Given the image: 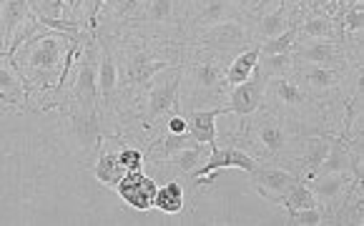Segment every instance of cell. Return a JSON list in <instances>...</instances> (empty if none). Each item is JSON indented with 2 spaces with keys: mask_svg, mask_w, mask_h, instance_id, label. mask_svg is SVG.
I'll return each instance as SVG.
<instances>
[{
  "mask_svg": "<svg viewBox=\"0 0 364 226\" xmlns=\"http://www.w3.org/2000/svg\"><path fill=\"white\" fill-rule=\"evenodd\" d=\"M33 16L65 18V0H28Z\"/></svg>",
  "mask_w": 364,
  "mask_h": 226,
  "instance_id": "31",
  "label": "cell"
},
{
  "mask_svg": "<svg viewBox=\"0 0 364 226\" xmlns=\"http://www.w3.org/2000/svg\"><path fill=\"white\" fill-rule=\"evenodd\" d=\"M257 166H259L257 158H254L252 154H247L244 149H239V146H234V144L219 146L216 144V146H211V154H209V158H206V163H201V166L191 173V178H193V183L209 186V183H214L216 171H224V168H239V171L252 173Z\"/></svg>",
  "mask_w": 364,
  "mask_h": 226,
  "instance_id": "11",
  "label": "cell"
},
{
  "mask_svg": "<svg viewBox=\"0 0 364 226\" xmlns=\"http://www.w3.org/2000/svg\"><path fill=\"white\" fill-rule=\"evenodd\" d=\"M209 154H206V144H193V146H188V149H181V151H176V154H171V156L164 158V161L156 163V166L168 168L173 176H191L201 163H206Z\"/></svg>",
  "mask_w": 364,
  "mask_h": 226,
  "instance_id": "22",
  "label": "cell"
},
{
  "mask_svg": "<svg viewBox=\"0 0 364 226\" xmlns=\"http://www.w3.org/2000/svg\"><path fill=\"white\" fill-rule=\"evenodd\" d=\"M188 45H201V48L219 50L224 55H239L241 50L257 45V36H254V21L249 16H234L226 21L216 23V26L206 28V31L196 33L191 41H186Z\"/></svg>",
  "mask_w": 364,
  "mask_h": 226,
  "instance_id": "7",
  "label": "cell"
},
{
  "mask_svg": "<svg viewBox=\"0 0 364 226\" xmlns=\"http://www.w3.org/2000/svg\"><path fill=\"white\" fill-rule=\"evenodd\" d=\"M296 41H337L342 43V28L324 11H304L296 23Z\"/></svg>",
  "mask_w": 364,
  "mask_h": 226,
  "instance_id": "19",
  "label": "cell"
},
{
  "mask_svg": "<svg viewBox=\"0 0 364 226\" xmlns=\"http://www.w3.org/2000/svg\"><path fill=\"white\" fill-rule=\"evenodd\" d=\"M98 36L91 33L86 45L75 55V63L70 68V86L60 96L58 108L68 111V108H88V111H98Z\"/></svg>",
  "mask_w": 364,
  "mask_h": 226,
  "instance_id": "6",
  "label": "cell"
},
{
  "mask_svg": "<svg viewBox=\"0 0 364 226\" xmlns=\"http://www.w3.org/2000/svg\"><path fill=\"white\" fill-rule=\"evenodd\" d=\"M249 176H252L257 194L262 196L264 201H272V204H282V199L289 194V188L294 186L296 181H301L291 168L274 166V163H259Z\"/></svg>",
  "mask_w": 364,
  "mask_h": 226,
  "instance_id": "14",
  "label": "cell"
},
{
  "mask_svg": "<svg viewBox=\"0 0 364 226\" xmlns=\"http://www.w3.org/2000/svg\"><path fill=\"white\" fill-rule=\"evenodd\" d=\"M118 158H121V163H124L126 171H141V168H144V163H146L144 149L126 144V141H124V146H121V151H118Z\"/></svg>",
  "mask_w": 364,
  "mask_h": 226,
  "instance_id": "32",
  "label": "cell"
},
{
  "mask_svg": "<svg viewBox=\"0 0 364 226\" xmlns=\"http://www.w3.org/2000/svg\"><path fill=\"white\" fill-rule=\"evenodd\" d=\"M329 146H332V134H306L301 136V149H299V158H296V176L301 181H309L316 176L321 161L327 158Z\"/></svg>",
  "mask_w": 364,
  "mask_h": 226,
  "instance_id": "18",
  "label": "cell"
},
{
  "mask_svg": "<svg viewBox=\"0 0 364 226\" xmlns=\"http://www.w3.org/2000/svg\"><path fill=\"white\" fill-rule=\"evenodd\" d=\"M282 206L287 209V214H291V211L311 209V206H319V204H316V196L311 194L309 183H306V181H296L294 186L289 188V194L282 199Z\"/></svg>",
  "mask_w": 364,
  "mask_h": 226,
  "instance_id": "28",
  "label": "cell"
},
{
  "mask_svg": "<svg viewBox=\"0 0 364 226\" xmlns=\"http://www.w3.org/2000/svg\"><path fill=\"white\" fill-rule=\"evenodd\" d=\"M241 119L244 124H241L239 134H234L231 144L252 154L259 163H274V166H284L294 171L301 149V134L289 121L264 106Z\"/></svg>",
  "mask_w": 364,
  "mask_h": 226,
  "instance_id": "1",
  "label": "cell"
},
{
  "mask_svg": "<svg viewBox=\"0 0 364 226\" xmlns=\"http://www.w3.org/2000/svg\"><path fill=\"white\" fill-rule=\"evenodd\" d=\"M226 106H214V108H198V111H188L183 113L188 121V134L193 136V141L198 144L211 146L219 144V129H216V119L226 116Z\"/></svg>",
  "mask_w": 364,
  "mask_h": 226,
  "instance_id": "21",
  "label": "cell"
},
{
  "mask_svg": "<svg viewBox=\"0 0 364 226\" xmlns=\"http://www.w3.org/2000/svg\"><path fill=\"white\" fill-rule=\"evenodd\" d=\"M93 173H96V178L103 183V186L116 188V183L121 181L124 173H126L124 163H121V158H118V151H103L101 156L96 158Z\"/></svg>",
  "mask_w": 364,
  "mask_h": 226,
  "instance_id": "26",
  "label": "cell"
},
{
  "mask_svg": "<svg viewBox=\"0 0 364 226\" xmlns=\"http://www.w3.org/2000/svg\"><path fill=\"white\" fill-rule=\"evenodd\" d=\"M294 63H314V65H334V68H362L349 58L347 48L337 41H296Z\"/></svg>",
  "mask_w": 364,
  "mask_h": 226,
  "instance_id": "13",
  "label": "cell"
},
{
  "mask_svg": "<svg viewBox=\"0 0 364 226\" xmlns=\"http://www.w3.org/2000/svg\"><path fill=\"white\" fill-rule=\"evenodd\" d=\"M257 63H259V43L252 45V48L241 50L239 55H234L226 68V86H239V83L249 81L252 73L257 70Z\"/></svg>",
  "mask_w": 364,
  "mask_h": 226,
  "instance_id": "24",
  "label": "cell"
},
{
  "mask_svg": "<svg viewBox=\"0 0 364 226\" xmlns=\"http://www.w3.org/2000/svg\"><path fill=\"white\" fill-rule=\"evenodd\" d=\"M98 113L106 119H118L121 113V70L113 38L98 36Z\"/></svg>",
  "mask_w": 364,
  "mask_h": 226,
  "instance_id": "9",
  "label": "cell"
},
{
  "mask_svg": "<svg viewBox=\"0 0 364 226\" xmlns=\"http://www.w3.org/2000/svg\"><path fill=\"white\" fill-rule=\"evenodd\" d=\"M231 55L201 45L183 43L181 58V113L198 111L204 106H224L226 101V68Z\"/></svg>",
  "mask_w": 364,
  "mask_h": 226,
  "instance_id": "2",
  "label": "cell"
},
{
  "mask_svg": "<svg viewBox=\"0 0 364 226\" xmlns=\"http://www.w3.org/2000/svg\"><path fill=\"white\" fill-rule=\"evenodd\" d=\"M201 3H204V0H183V6H186V13H191L193 8H198Z\"/></svg>",
  "mask_w": 364,
  "mask_h": 226,
  "instance_id": "36",
  "label": "cell"
},
{
  "mask_svg": "<svg viewBox=\"0 0 364 226\" xmlns=\"http://www.w3.org/2000/svg\"><path fill=\"white\" fill-rule=\"evenodd\" d=\"M183 18H186L183 0H149L139 26L134 28V36L183 43Z\"/></svg>",
  "mask_w": 364,
  "mask_h": 226,
  "instance_id": "8",
  "label": "cell"
},
{
  "mask_svg": "<svg viewBox=\"0 0 364 226\" xmlns=\"http://www.w3.org/2000/svg\"><path fill=\"white\" fill-rule=\"evenodd\" d=\"M291 78L314 101H344L362 91V68H334V65L294 63Z\"/></svg>",
  "mask_w": 364,
  "mask_h": 226,
  "instance_id": "5",
  "label": "cell"
},
{
  "mask_svg": "<svg viewBox=\"0 0 364 226\" xmlns=\"http://www.w3.org/2000/svg\"><path fill=\"white\" fill-rule=\"evenodd\" d=\"M279 3H282V0H257V3H254V8H252V13H249V18L264 16V13L274 11V8H277Z\"/></svg>",
  "mask_w": 364,
  "mask_h": 226,
  "instance_id": "34",
  "label": "cell"
},
{
  "mask_svg": "<svg viewBox=\"0 0 364 226\" xmlns=\"http://www.w3.org/2000/svg\"><path fill=\"white\" fill-rule=\"evenodd\" d=\"M254 3H257V0H234L236 11H239L241 16H249V13H252V8H254Z\"/></svg>",
  "mask_w": 364,
  "mask_h": 226,
  "instance_id": "35",
  "label": "cell"
},
{
  "mask_svg": "<svg viewBox=\"0 0 364 226\" xmlns=\"http://www.w3.org/2000/svg\"><path fill=\"white\" fill-rule=\"evenodd\" d=\"M118 196L136 211H149L154 209L156 191H159V183L151 176H146L144 168L141 171H126L124 178L116 183Z\"/></svg>",
  "mask_w": 364,
  "mask_h": 226,
  "instance_id": "17",
  "label": "cell"
},
{
  "mask_svg": "<svg viewBox=\"0 0 364 226\" xmlns=\"http://www.w3.org/2000/svg\"><path fill=\"white\" fill-rule=\"evenodd\" d=\"M241 16L236 11L234 0H204L198 8H193L191 13H186L183 18V43L191 41L196 33L206 31V28L216 26V23L226 21V18Z\"/></svg>",
  "mask_w": 364,
  "mask_h": 226,
  "instance_id": "15",
  "label": "cell"
},
{
  "mask_svg": "<svg viewBox=\"0 0 364 226\" xmlns=\"http://www.w3.org/2000/svg\"><path fill=\"white\" fill-rule=\"evenodd\" d=\"M78 36V33H75ZM73 33H60V31H46L33 36L31 41L16 50V65L18 73L23 78V88H26V101L41 91H48L58 83L60 73H63V63L68 48L73 43Z\"/></svg>",
  "mask_w": 364,
  "mask_h": 226,
  "instance_id": "3",
  "label": "cell"
},
{
  "mask_svg": "<svg viewBox=\"0 0 364 226\" xmlns=\"http://www.w3.org/2000/svg\"><path fill=\"white\" fill-rule=\"evenodd\" d=\"M178 91H181V63L161 70L154 81H151V86L141 93L139 101L131 106L134 121H139L141 131L154 134L161 126V121L166 124L168 116L181 113Z\"/></svg>",
  "mask_w": 364,
  "mask_h": 226,
  "instance_id": "4",
  "label": "cell"
},
{
  "mask_svg": "<svg viewBox=\"0 0 364 226\" xmlns=\"http://www.w3.org/2000/svg\"><path fill=\"white\" fill-rule=\"evenodd\" d=\"M3 26H0V53H6V48L11 45L13 36L21 28V23L28 18L31 6L28 0H3Z\"/></svg>",
  "mask_w": 364,
  "mask_h": 226,
  "instance_id": "23",
  "label": "cell"
},
{
  "mask_svg": "<svg viewBox=\"0 0 364 226\" xmlns=\"http://www.w3.org/2000/svg\"><path fill=\"white\" fill-rule=\"evenodd\" d=\"M284 224L287 226H316V224H324V214H321L319 206H311V209H299V211H291V214H287Z\"/></svg>",
  "mask_w": 364,
  "mask_h": 226,
  "instance_id": "30",
  "label": "cell"
},
{
  "mask_svg": "<svg viewBox=\"0 0 364 226\" xmlns=\"http://www.w3.org/2000/svg\"><path fill=\"white\" fill-rule=\"evenodd\" d=\"M264 88H267V78L259 73V68L252 73V78L239 86H231L226 91V111L234 116H249V113L259 111L264 106Z\"/></svg>",
  "mask_w": 364,
  "mask_h": 226,
  "instance_id": "16",
  "label": "cell"
},
{
  "mask_svg": "<svg viewBox=\"0 0 364 226\" xmlns=\"http://www.w3.org/2000/svg\"><path fill=\"white\" fill-rule=\"evenodd\" d=\"M65 113V129H68V139L73 141L75 149L91 151L103 144L106 139V129H103V116L98 111H88V108H68Z\"/></svg>",
  "mask_w": 364,
  "mask_h": 226,
  "instance_id": "12",
  "label": "cell"
},
{
  "mask_svg": "<svg viewBox=\"0 0 364 226\" xmlns=\"http://www.w3.org/2000/svg\"><path fill=\"white\" fill-rule=\"evenodd\" d=\"M164 126H166L168 134H188V121H186L183 113H173V116H168Z\"/></svg>",
  "mask_w": 364,
  "mask_h": 226,
  "instance_id": "33",
  "label": "cell"
},
{
  "mask_svg": "<svg viewBox=\"0 0 364 226\" xmlns=\"http://www.w3.org/2000/svg\"><path fill=\"white\" fill-rule=\"evenodd\" d=\"M296 23H299V21H296ZM296 23L287 28L284 33H279V36L262 41V43H259V53H262V55H269V53H291V50H294V45H296Z\"/></svg>",
  "mask_w": 364,
  "mask_h": 226,
  "instance_id": "29",
  "label": "cell"
},
{
  "mask_svg": "<svg viewBox=\"0 0 364 226\" xmlns=\"http://www.w3.org/2000/svg\"><path fill=\"white\" fill-rule=\"evenodd\" d=\"M299 16H301L299 6H296L294 0H282L274 11L264 13V16H259V18H252L254 36H257V41L262 43L267 38L279 36V33H284L289 26H294V23L299 21Z\"/></svg>",
  "mask_w": 364,
  "mask_h": 226,
  "instance_id": "20",
  "label": "cell"
},
{
  "mask_svg": "<svg viewBox=\"0 0 364 226\" xmlns=\"http://www.w3.org/2000/svg\"><path fill=\"white\" fill-rule=\"evenodd\" d=\"M154 209H159L161 214H168V216L181 214L183 211V186L176 178L166 181L164 186H159L156 199H154Z\"/></svg>",
  "mask_w": 364,
  "mask_h": 226,
  "instance_id": "25",
  "label": "cell"
},
{
  "mask_svg": "<svg viewBox=\"0 0 364 226\" xmlns=\"http://www.w3.org/2000/svg\"><path fill=\"white\" fill-rule=\"evenodd\" d=\"M306 183H309L311 194L316 196V204L324 214V221H337L339 209L344 206L357 178L349 176V173H316Z\"/></svg>",
  "mask_w": 364,
  "mask_h": 226,
  "instance_id": "10",
  "label": "cell"
},
{
  "mask_svg": "<svg viewBox=\"0 0 364 226\" xmlns=\"http://www.w3.org/2000/svg\"><path fill=\"white\" fill-rule=\"evenodd\" d=\"M257 68H259V73H262L264 78L291 75V70H294V55H291V53H269V55L259 53Z\"/></svg>",
  "mask_w": 364,
  "mask_h": 226,
  "instance_id": "27",
  "label": "cell"
}]
</instances>
